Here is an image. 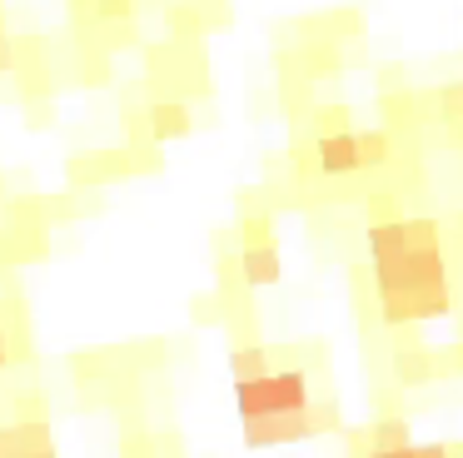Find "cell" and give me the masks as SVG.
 Instances as JSON below:
<instances>
[{
  "label": "cell",
  "instance_id": "6da1fadb",
  "mask_svg": "<svg viewBox=\"0 0 463 458\" xmlns=\"http://www.w3.org/2000/svg\"><path fill=\"white\" fill-rule=\"evenodd\" d=\"M309 378L304 368H269L264 378H240L234 384V408L240 418H264V414H294L309 408Z\"/></svg>",
  "mask_w": 463,
  "mask_h": 458
},
{
  "label": "cell",
  "instance_id": "7a4b0ae2",
  "mask_svg": "<svg viewBox=\"0 0 463 458\" xmlns=\"http://www.w3.org/2000/svg\"><path fill=\"white\" fill-rule=\"evenodd\" d=\"M130 155L120 149H85V155H71L65 159V179L71 189H100V185H115V179H130Z\"/></svg>",
  "mask_w": 463,
  "mask_h": 458
},
{
  "label": "cell",
  "instance_id": "3957f363",
  "mask_svg": "<svg viewBox=\"0 0 463 458\" xmlns=\"http://www.w3.org/2000/svg\"><path fill=\"white\" fill-rule=\"evenodd\" d=\"M51 254V224H35V219H0V269L15 264H35V259Z\"/></svg>",
  "mask_w": 463,
  "mask_h": 458
},
{
  "label": "cell",
  "instance_id": "277c9868",
  "mask_svg": "<svg viewBox=\"0 0 463 458\" xmlns=\"http://www.w3.org/2000/svg\"><path fill=\"white\" fill-rule=\"evenodd\" d=\"M304 438H314L309 408H294V414H264V418H244V444H250V448L304 444Z\"/></svg>",
  "mask_w": 463,
  "mask_h": 458
},
{
  "label": "cell",
  "instance_id": "5b68a950",
  "mask_svg": "<svg viewBox=\"0 0 463 458\" xmlns=\"http://www.w3.org/2000/svg\"><path fill=\"white\" fill-rule=\"evenodd\" d=\"M0 458H55L51 424H45V418H15V424H0Z\"/></svg>",
  "mask_w": 463,
  "mask_h": 458
},
{
  "label": "cell",
  "instance_id": "8992f818",
  "mask_svg": "<svg viewBox=\"0 0 463 458\" xmlns=\"http://www.w3.org/2000/svg\"><path fill=\"white\" fill-rule=\"evenodd\" d=\"M314 169L329 175V179L359 175V139H354V129H344V135H319V145H314Z\"/></svg>",
  "mask_w": 463,
  "mask_h": 458
},
{
  "label": "cell",
  "instance_id": "52a82bcc",
  "mask_svg": "<svg viewBox=\"0 0 463 458\" xmlns=\"http://www.w3.org/2000/svg\"><path fill=\"white\" fill-rule=\"evenodd\" d=\"M145 119H150V139L155 145H165V139H184L190 135V105L184 100H150L145 105Z\"/></svg>",
  "mask_w": 463,
  "mask_h": 458
},
{
  "label": "cell",
  "instance_id": "ba28073f",
  "mask_svg": "<svg viewBox=\"0 0 463 458\" xmlns=\"http://www.w3.org/2000/svg\"><path fill=\"white\" fill-rule=\"evenodd\" d=\"M240 279L250 289H269L284 279V264H279V249L274 244H254V249H240Z\"/></svg>",
  "mask_w": 463,
  "mask_h": 458
},
{
  "label": "cell",
  "instance_id": "9c48e42d",
  "mask_svg": "<svg viewBox=\"0 0 463 458\" xmlns=\"http://www.w3.org/2000/svg\"><path fill=\"white\" fill-rule=\"evenodd\" d=\"M393 378H399L403 388H419V384H429V378H439V358H433L429 348H399V354H393Z\"/></svg>",
  "mask_w": 463,
  "mask_h": 458
},
{
  "label": "cell",
  "instance_id": "30bf717a",
  "mask_svg": "<svg viewBox=\"0 0 463 458\" xmlns=\"http://www.w3.org/2000/svg\"><path fill=\"white\" fill-rule=\"evenodd\" d=\"M409 254V229H403V219H389V224H369V259L379 264V259H399Z\"/></svg>",
  "mask_w": 463,
  "mask_h": 458
},
{
  "label": "cell",
  "instance_id": "8fae6325",
  "mask_svg": "<svg viewBox=\"0 0 463 458\" xmlns=\"http://www.w3.org/2000/svg\"><path fill=\"white\" fill-rule=\"evenodd\" d=\"M269 368H274V358H269V348H264V344H234V354H230L234 384H240V378H264Z\"/></svg>",
  "mask_w": 463,
  "mask_h": 458
},
{
  "label": "cell",
  "instance_id": "7c38bea8",
  "mask_svg": "<svg viewBox=\"0 0 463 458\" xmlns=\"http://www.w3.org/2000/svg\"><path fill=\"white\" fill-rule=\"evenodd\" d=\"M359 139V169H383L393 159V135L389 129H364V135H354Z\"/></svg>",
  "mask_w": 463,
  "mask_h": 458
},
{
  "label": "cell",
  "instance_id": "4fadbf2b",
  "mask_svg": "<svg viewBox=\"0 0 463 458\" xmlns=\"http://www.w3.org/2000/svg\"><path fill=\"white\" fill-rule=\"evenodd\" d=\"M413 444V434H409V424H403V418H373V424H369V448H373V453H383V448H409Z\"/></svg>",
  "mask_w": 463,
  "mask_h": 458
},
{
  "label": "cell",
  "instance_id": "5bb4252c",
  "mask_svg": "<svg viewBox=\"0 0 463 458\" xmlns=\"http://www.w3.org/2000/svg\"><path fill=\"white\" fill-rule=\"evenodd\" d=\"M234 234H240V249L274 244V219H269V215H240V224H234Z\"/></svg>",
  "mask_w": 463,
  "mask_h": 458
},
{
  "label": "cell",
  "instance_id": "9a60e30c",
  "mask_svg": "<svg viewBox=\"0 0 463 458\" xmlns=\"http://www.w3.org/2000/svg\"><path fill=\"white\" fill-rule=\"evenodd\" d=\"M65 10H71V25L80 40H90L100 30V0H65Z\"/></svg>",
  "mask_w": 463,
  "mask_h": 458
},
{
  "label": "cell",
  "instance_id": "2e32d148",
  "mask_svg": "<svg viewBox=\"0 0 463 458\" xmlns=\"http://www.w3.org/2000/svg\"><path fill=\"white\" fill-rule=\"evenodd\" d=\"M409 229V249H439V219L419 215V219H403Z\"/></svg>",
  "mask_w": 463,
  "mask_h": 458
},
{
  "label": "cell",
  "instance_id": "e0dca14e",
  "mask_svg": "<svg viewBox=\"0 0 463 458\" xmlns=\"http://www.w3.org/2000/svg\"><path fill=\"white\" fill-rule=\"evenodd\" d=\"M170 30H175V40H200L204 35V15L190 10V5H180V10H170Z\"/></svg>",
  "mask_w": 463,
  "mask_h": 458
},
{
  "label": "cell",
  "instance_id": "ac0fdd59",
  "mask_svg": "<svg viewBox=\"0 0 463 458\" xmlns=\"http://www.w3.org/2000/svg\"><path fill=\"white\" fill-rule=\"evenodd\" d=\"M314 125H319V135H344V129H349V105L314 110Z\"/></svg>",
  "mask_w": 463,
  "mask_h": 458
},
{
  "label": "cell",
  "instance_id": "d6986e66",
  "mask_svg": "<svg viewBox=\"0 0 463 458\" xmlns=\"http://www.w3.org/2000/svg\"><path fill=\"white\" fill-rule=\"evenodd\" d=\"M439 115H443V125H463V85L439 90Z\"/></svg>",
  "mask_w": 463,
  "mask_h": 458
},
{
  "label": "cell",
  "instance_id": "ffe728a7",
  "mask_svg": "<svg viewBox=\"0 0 463 458\" xmlns=\"http://www.w3.org/2000/svg\"><path fill=\"white\" fill-rule=\"evenodd\" d=\"M389 219H399V195L373 189V195H369V224H389Z\"/></svg>",
  "mask_w": 463,
  "mask_h": 458
},
{
  "label": "cell",
  "instance_id": "44dd1931",
  "mask_svg": "<svg viewBox=\"0 0 463 458\" xmlns=\"http://www.w3.org/2000/svg\"><path fill=\"white\" fill-rule=\"evenodd\" d=\"M309 424H314V434H334V428H344V418L334 404H309Z\"/></svg>",
  "mask_w": 463,
  "mask_h": 458
},
{
  "label": "cell",
  "instance_id": "7402d4cb",
  "mask_svg": "<svg viewBox=\"0 0 463 458\" xmlns=\"http://www.w3.org/2000/svg\"><path fill=\"white\" fill-rule=\"evenodd\" d=\"M190 314H194V324H224V299L220 294H214V299H194Z\"/></svg>",
  "mask_w": 463,
  "mask_h": 458
},
{
  "label": "cell",
  "instance_id": "603a6c76",
  "mask_svg": "<svg viewBox=\"0 0 463 458\" xmlns=\"http://www.w3.org/2000/svg\"><path fill=\"white\" fill-rule=\"evenodd\" d=\"M100 20H135V0H100Z\"/></svg>",
  "mask_w": 463,
  "mask_h": 458
},
{
  "label": "cell",
  "instance_id": "cb8c5ba5",
  "mask_svg": "<svg viewBox=\"0 0 463 458\" xmlns=\"http://www.w3.org/2000/svg\"><path fill=\"white\" fill-rule=\"evenodd\" d=\"M413 458H449V444H413Z\"/></svg>",
  "mask_w": 463,
  "mask_h": 458
},
{
  "label": "cell",
  "instance_id": "d4e9b609",
  "mask_svg": "<svg viewBox=\"0 0 463 458\" xmlns=\"http://www.w3.org/2000/svg\"><path fill=\"white\" fill-rule=\"evenodd\" d=\"M15 65V50H11V35H0V75Z\"/></svg>",
  "mask_w": 463,
  "mask_h": 458
},
{
  "label": "cell",
  "instance_id": "484cf974",
  "mask_svg": "<svg viewBox=\"0 0 463 458\" xmlns=\"http://www.w3.org/2000/svg\"><path fill=\"white\" fill-rule=\"evenodd\" d=\"M373 458H413V444L409 448H383V453H373Z\"/></svg>",
  "mask_w": 463,
  "mask_h": 458
},
{
  "label": "cell",
  "instance_id": "4316f807",
  "mask_svg": "<svg viewBox=\"0 0 463 458\" xmlns=\"http://www.w3.org/2000/svg\"><path fill=\"white\" fill-rule=\"evenodd\" d=\"M443 368H463V344H458V348H453V354H449V364H443Z\"/></svg>",
  "mask_w": 463,
  "mask_h": 458
},
{
  "label": "cell",
  "instance_id": "83f0119b",
  "mask_svg": "<svg viewBox=\"0 0 463 458\" xmlns=\"http://www.w3.org/2000/svg\"><path fill=\"white\" fill-rule=\"evenodd\" d=\"M15 358H11V348H5V339H0V368H11Z\"/></svg>",
  "mask_w": 463,
  "mask_h": 458
},
{
  "label": "cell",
  "instance_id": "f1b7e54d",
  "mask_svg": "<svg viewBox=\"0 0 463 458\" xmlns=\"http://www.w3.org/2000/svg\"><path fill=\"white\" fill-rule=\"evenodd\" d=\"M0 339H5V309H0Z\"/></svg>",
  "mask_w": 463,
  "mask_h": 458
},
{
  "label": "cell",
  "instance_id": "f546056e",
  "mask_svg": "<svg viewBox=\"0 0 463 458\" xmlns=\"http://www.w3.org/2000/svg\"><path fill=\"white\" fill-rule=\"evenodd\" d=\"M349 458H373V453H349Z\"/></svg>",
  "mask_w": 463,
  "mask_h": 458
}]
</instances>
